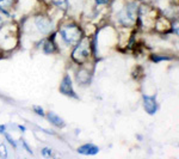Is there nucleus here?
Instances as JSON below:
<instances>
[{
  "label": "nucleus",
  "instance_id": "6",
  "mask_svg": "<svg viewBox=\"0 0 179 159\" xmlns=\"http://www.w3.org/2000/svg\"><path fill=\"white\" fill-rule=\"evenodd\" d=\"M143 106L149 115L156 112V102L155 98L152 96H143Z\"/></svg>",
  "mask_w": 179,
  "mask_h": 159
},
{
  "label": "nucleus",
  "instance_id": "13",
  "mask_svg": "<svg viewBox=\"0 0 179 159\" xmlns=\"http://www.w3.org/2000/svg\"><path fill=\"white\" fill-rule=\"evenodd\" d=\"M33 110L36 111V114H37V115L44 116V111H43V109H42L41 106H37V105H35V106H33Z\"/></svg>",
  "mask_w": 179,
  "mask_h": 159
},
{
  "label": "nucleus",
  "instance_id": "5",
  "mask_svg": "<svg viewBox=\"0 0 179 159\" xmlns=\"http://www.w3.org/2000/svg\"><path fill=\"white\" fill-rule=\"evenodd\" d=\"M60 91H61L63 95H66V96L76 98V95L74 93V90H73V86H72V82H71L69 75H66V77L62 79V83H61V85H60Z\"/></svg>",
  "mask_w": 179,
  "mask_h": 159
},
{
  "label": "nucleus",
  "instance_id": "19",
  "mask_svg": "<svg viewBox=\"0 0 179 159\" xmlns=\"http://www.w3.org/2000/svg\"><path fill=\"white\" fill-rule=\"evenodd\" d=\"M19 129H20L22 132H25V127H23V126H19Z\"/></svg>",
  "mask_w": 179,
  "mask_h": 159
},
{
  "label": "nucleus",
  "instance_id": "10",
  "mask_svg": "<svg viewBox=\"0 0 179 159\" xmlns=\"http://www.w3.org/2000/svg\"><path fill=\"white\" fill-rule=\"evenodd\" d=\"M0 157H1V158H7V150H6V146L4 144L0 145Z\"/></svg>",
  "mask_w": 179,
  "mask_h": 159
},
{
  "label": "nucleus",
  "instance_id": "4",
  "mask_svg": "<svg viewBox=\"0 0 179 159\" xmlns=\"http://www.w3.org/2000/svg\"><path fill=\"white\" fill-rule=\"evenodd\" d=\"M35 23H36V26L37 29L43 32V34H48L50 30H52V22L44 16H38L36 17L35 19Z\"/></svg>",
  "mask_w": 179,
  "mask_h": 159
},
{
  "label": "nucleus",
  "instance_id": "2",
  "mask_svg": "<svg viewBox=\"0 0 179 159\" xmlns=\"http://www.w3.org/2000/svg\"><path fill=\"white\" fill-rule=\"evenodd\" d=\"M78 43L79 44L74 49V52L72 54V58L75 62L82 63L90 56V41H88V38H82L81 41H79Z\"/></svg>",
  "mask_w": 179,
  "mask_h": 159
},
{
  "label": "nucleus",
  "instance_id": "1",
  "mask_svg": "<svg viewBox=\"0 0 179 159\" xmlns=\"http://www.w3.org/2000/svg\"><path fill=\"white\" fill-rule=\"evenodd\" d=\"M60 34L61 37L63 38V41L68 44H76L81 38V30L74 24L63 26L60 30Z\"/></svg>",
  "mask_w": 179,
  "mask_h": 159
},
{
  "label": "nucleus",
  "instance_id": "7",
  "mask_svg": "<svg viewBox=\"0 0 179 159\" xmlns=\"http://www.w3.org/2000/svg\"><path fill=\"white\" fill-rule=\"evenodd\" d=\"M78 152L84 155H95L99 152V147H97L96 145H92V144H86V145L80 146L78 148Z\"/></svg>",
  "mask_w": 179,
  "mask_h": 159
},
{
  "label": "nucleus",
  "instance_id": "8",
  "mask_svg": "<svg viewBox=\"0 0 179 159\" xmlns=\"http://www.w3.org/2000/svg\"><path fill=\"white\" fill-rule=\"evenodd\" d=\"M48 117H49L50 122H52L53 125H55L56 127H65V121L62 120V118H61L60 116H57L56 114H54V112H49Z\"/></svg>",
  "mask_w": 179,
  "mask_h": 159
},
{
  "label": "nucleus",
  "instance_id": "3",
  "mask_svg": "<svg viewBox=\"0 0 179 159\" xmlns=\"http://www.w3.org/2000/svg\"><path fill=\"white\" fill-rule=\"evenodd\" d=\"M136 5L135 4H129L127 5L118 16L119 22L123 25H132L136 20Z\"/></svg>",
  "mask_w": 179,
  "mask_h": 159
},
{
  "label": "nucleus",
  "instance_id": "14",
  "mask_svg": "<svg viewBox=\"0 0 179 159\" xmlns=\"http://www.w3.org/2000/svg\"><path fill=\"white\" fill-rule=\"evenodd\" d=\"M42 154H43L44 157H50V155H52V150H50V148H43Z\"/></svg>",
  "mask_w": 179,
  "mask_h": 159
},
{
  "label": "nucleus",
  "instance_id": "17",
  "mask_svg": "<svg viewBox=\"0 0 179 159\" xmlns=\"http://www.w3.org/2000/svg\"><path fill=\"white\" fill-rule=\"evenodd\" d=\"M96 3H97V4H105L106 0H96Z\"/></svg>",
  "mask_w": 179,
  "mask_h": 159
},
{
  "label": "nucleus",
  "instance_id": "9",
  "mask_svg": "<svg viewBox=\"0 0 179 159\" xmlns=\"http://www.w3.org/2000/svg\"><path fill=\"white\" fill-rule=\"evenodd\" d=\"M44 52H46L47 54L54 53V52H55V46H54V43L50 42V41H48V42L46 43V46H44Z\"/></svg>",
  "mask_w": 179,
  "mask_h": 159
},
{
  "label": "nucleus",
  "instance_id": "18",
  "mask_svg": "<svg viewBox=\"0 0 179 159\" xmlns=\"http://www.w3.org/2000/svg\"><path fill=\"white\" fill-rule=\"evenodd\" d=\"M5 132V126H0V133H4Z\"/></svg>",
  "mask_w": 179,
  "mask_h": 159
},
{
  "label": "nucleus",
  "instance_id": "16",
  "mask_svg": "<svg viewBox=\"0 0 179 159\" xmlns=\"http://www.w3.org/2000/svg\"><path fill=\"white\" fill-rule=\"evenodd\" d=\"M5 135H6V139L9 140V142H10L11 145H13V147H17V145H16V142L13 141V139H12V138H11V136H10L9 134H5Z\"/></svg>",
  "mask_w": 179,
  "mask_h": 159
},
{
  "label": "nucleus",
  "instance_id": "11",
  "mask_svg": "<svg viewBox=\"0 0 179 159\" xmlns=\"http://www.w3.org/2000/svg\"><path fill=\"white\" fill-rule=\"evenodd\" d=\"M53 3L59 6V7H66L67 5V0H53Z\"/></svg>",
  "mask_w": 179,
  "mask_h": 159
},
{
  "label": "nucleus",
  "instance_id": "15",
  "mask_svg": "<svg viewBox=\"0 0 179 159\" xmlns=\"http://www.w3.org/2000/svg\"><path fill=\"white\" fill-rule=\"evenodd\" d=\"M152 60L153 61H155V62H158V61H161V60H168V58H166V56H152Z\"/></svg>",
  "mask_w": 179,
  "mask_h": 159
},
{
  "label": "nucleus",
  "instance_id": "12",
  "mask_svg": "<svg viewBox=\"0 0 179 159\" xmlns=\"http://www.w3.org/2000/svg\"><path fill=\"white\" fill-rule=\"evenodd\" d=\"M12 4V0H0V7H9Z\"/></svg>",
  "mask_w": 179,
  "mask_h": 159
},
{
  "label": "nucleus",
  "instance_id": "20",
  "mask_svg": "<svg viewBox=\"0 0 179 159\" xmlns=\"http://www.w3.org/2000/svg\"><path fill=\"white\" fill-rule=\"evenodd\" d=\"M1 23H3V17H1V15H0V26H1Z\"/></svg>",
  "mask_w": 179,
  "mask_h": 159
}]
</instances>
